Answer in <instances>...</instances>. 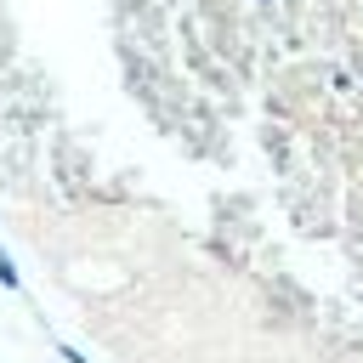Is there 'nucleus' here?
I'll use <instances>...</instances> for the list:
<instances>
[{"instance_id":"nucleus-2","label":"nucleus","mask_w":363,"mask_h":363,"mask_svg":"<svg viewBox=\"0 0 363 363\" xmlns=\"http://www.w3.org/2000/svg\"><path fill=\"white\" fill-rule=\"evenodd\" d=\"M57 352H62V363H91V357H85L79 346H68V340H57Z\"/></svg>"},{"instance_id":"nucleus-1","label":"nucleus","mask_w":363,"mask_h":363,"mask_svg":"<svg viewBox=\"0 0 363 363\" xmlns=\"http://www.w3.org/2000/svg\"><path fill=\"white\" fill-rule=\"evenodd\" d=\"M0 289H23V272H17V261L6 255V244H0Z\"/></svg>"}]
</instances>
